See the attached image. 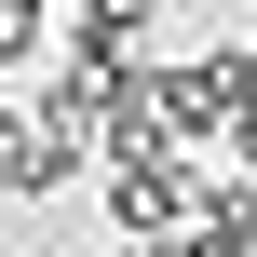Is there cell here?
Masks as SVG:
<instances>
[{"instance_id": "1", "label": "cell", "mask_w": 257, "mask_h": 257, "mask_svg": "<svg viewBox=\"0 0 257 257\" xmlns=\"http://www.w3.org/2000/svg\"><path fill=\"white\" fill-rule=\"evenodd\" d=\"M95 176H108V230H163V244L217 203L203 149H176V136H163V149H122V163H95Z\"/></svg>"}, {"instance_id": "2", "label": "cell", "mask_w": 257, "mask_h": 257, "mask_svg": "<svg viewBox=\"0 0 257 257\" xmlns=\"http://www.w3.org/2000/svg\"><path fill=\"white\" fill-rule=\"evenodd\" d=\"M68 176H81V149L54 136V108H14L0 95V203H54Z\"/></svg>"}, {"instance_id": "3", "label": "cell", "mask_w": 257, "mask_h": 257, "mask_svg": "<svg viewBox=\"0 0 257 257\" xmlns=\"http://www.w3.org/2000/svg\"><path fill=\"white\" fill-rule=\"evenodd\" d=\"M149 95H163V136L176 149H230V68L203 54V68H149Z\"/></svg>"}, {"instance_id": "4", "label": "cell", "mask_w": 257, "mask_h": 257, "mask_svg": "<svg viewBox=\"0 0 257 257\" xmlns=\"http://www.w3.org/2000/svg\"><path fill=\"white\" fill-rule=\"evenodd\" d=\"M149 27H163V0H68V41H95V54H149Z\"/></svg>"}, {"instance_id": "5", "label": "cell", "mask_w": 257, "mask_h": 257, "mask_svg": "<svg viewBox=\"0 0 257 257\" xmlns=\"http://www.w3.org/2000/svg\"><path fill=\"white\" fill-rule=\"evenodd\" d=\"M217 68H230V122H244V108H257V41H230Z\"/></svg>"}, {"instance_id": "6", "label": "cell", "mask_w": 257, "mask_h": 257, "mask_svg": "<svg viewBox=\"0 0 257 257\" xmlns=\"http://www.w3.org/2000/svg\"><path fill=\"white\" fill-rule=\"evenodd\" d=\"M230 176H244V190H257V108H244V122H230Z\"/></svg>"}, {"instance_id": "7", "label": "cell", "mask_w": 257, "mask_h": 257, "mask_svg": "<svg viewBox=\"0 0 257 257\" xmlns=\"http://www.w3.org/2000/svg\"><path fill=\"white\" fill-rule=\"evenodd\" d=\"M95 257H176V244H163V230H108Z\"/></svg>"}]
</instances>
